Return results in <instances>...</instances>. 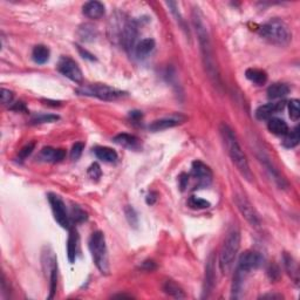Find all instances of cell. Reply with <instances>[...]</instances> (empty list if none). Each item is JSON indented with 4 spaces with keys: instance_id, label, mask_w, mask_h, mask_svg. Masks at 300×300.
<instances>
[{
    "instance_id": "obj_1",
    "label": "cell",
    "mask_w": 300,
    "mask_h": 300,
    "mask_svg": "<svg viewBox=\"0 0 300 300\" xmlns=\"http://www.w3.org/2000/svg\"><path fill=\"white\" fill-rule=\"evenodd\" d=\"M192 21H194V26L195 30H196L198 41H200L203 64H204L206 73H208L209 78L211 79L214 83H216L217 86H220V76L218 67H217L216 65V60H215L210 36H209L208 28H206L204 17H203L202 12H200L198 7H195L194 11H192Z\"/></svg>"
},
{
    "instance_id": "obj_2",
    "label": "cell",
    "mask_w": 300,
    "mask_h": 300,
    "mask_svg": "<svg viewBox=\"0 0 300 300\" xmlns=\"http://www.w3.org/2000/svg\"><path fill=\"white\" fill-rule=\"evenodd\" d=\"M219 130L223 140H224L226 149H228V154L232 160V162L234 163V166L237 167V169H238L240 174L244 176V178H246L248 181H252V171H251L250 166H249L248 158H246L244 151L240 148V144L238 140H237L234 132L225 123L220 124Z\"/></svg>"
},
{
    "instance_id": "obj_3",
    "label": "cell",
    "mask_w": 300,
    "mask_h": 300,
    "mask_svg": "<svg viewBox=\"0 0 300 300\" xmlns=\"http://www.w3.org/2000/svg\"><path fill=\"white\" fill-rule=\"evenodd\" d=\"M240 248V231L237 226H232L226 234L224 244L219 254V266L223 273H229L233 266L234 259Z\"/></svg>"
},
{
    "instance_id": "obj_4",
    "label": "cell",
    "mask_w": 300,
    "mask_h": 300,
    "mask_svg": "<svg viewBox=\"0 0 300 300\" xmlns=\"http://www.w3.org/2000/svg\"><path fill=\"white\" fill-rule=\"evenodd\" d=\"M259 34L278 46H286L291 41V32L287 25L280 19H271L259 27Z\"/></svg>"
},
{
    "instance_id": "obj_5",
    "label": "cell",
    "mask_w": 300,
    "mask_h": 300,
    "mask_svg": "<svg viewBox=\"0 0 300 300\" xmlns=\"http://www.w3.org/2000/svg\"><path fill=\"white\" fill-rule=\"evenodd\" d=\"M88 246L96 267L100 270L101 273L103 274L108 273L109 272L108 250H107L106 237H104L103 232L101 231L93 232L92 236H90L89 238Z\"/></svg>"
},
{
    "instance_id": "obj_6",
    "label": "cell",
    "mask_w": 300,
    "mask_h": 300,
    "mask_svg": "<svg viewBox=\"0 0 300 300\" xmlns=\"http://www.w3.org/2000/svg\"><path fill=\"white\" fill-rule=\"evenodd\" d=\"M76 93L80 95L92 96V98L100 99L103 101H115L118 99L124 98L127 95L126 92L120 89L113 88L107 84H90V86H81L76 89Z\"/></svg>"
},
{
    "instance_id": "obj_7",
    "label": "cell",
    "mask_w": 300,
    "mask_h": 300,
    "mask_svg": "<svg viewBox=\"0 0 300 300\" xmlns=\"http://www.w3.org/2000/svg\"><path fill=\"white\" fill-rule=\"evenodd\" d=\"M58 70L62 75L66 76L67 79L75 82V83L82 84V82H83V75H82L81 68L69 56H62L59 60Z\"/></svg>"
},
{
    "instance_id": "obj_8",
    "label": "cell",
    "mask_w": 300,
    "mask_h": 300,
    "mask_svg": "<svg viewBox=\"0 0 300 300\" xmlns=\"http://www.w3.org/2000/svg\"><path fill=\"white\" fill-rule=\"evenodd\" d=\"M48 202H50L54 218L59 223V225H61L65 229H68L70 225L69 215L67 212L66 204L64 203L62 198L55 194H50L48 195Z\"/></svg>"
},
{
    "instance_id": "obj_9",
    "label": "cell",
    "mask_w": 300,
    "mask_h": 300,
    "mask_svg": "<svg viewBox=\"0 0 300 300\" xmlns=\"http://www.w3.org/2000/svg\"><path fill=\"white\" fill-rule=\"evenodd\" d=\"M234 203H236L237 208L240 211V214L243 215V217L250 223L251 225L254 226V228H259L260 225V219L257 211L254 210V208L249 202V200L245 196H242V195H236L234 197Z\"/></svg>"
},
{
    "instance_id": "obj_10",
    "label": "cell",
    "mask_w": 300,
    "mask_h": 300,
    "mask_svg": "<svg viewBox=\"0 0 300 300\" xmlns=\"http://www.w3.org/2000/svg\"><path fill=\"white\" fill-rule=\"evenodd\" d=\"M263 262H264V258L260 253L256 252V251H245L244 253L240 254L237 268L246 273H250L251 271L260 267L263 265Z\"/></svg>"
},
{
    "instance_id": "obj_11",
    "label": "cell",
    "mask_w": 300,
    "mask_h": 300,
    "mask_svg": "<svg viewBox=\"0 0 300 300\" xmlns=\"http://www.w3.org/2000/svg\"><path fill=\"white\" fill-rule=\"evenodd\" d=\"M191 176L197 181V188H205L211 183V169L202 161H195L191 166Z\"/></svg>"
},
{
    "instance_id": "obj_12",
    "label": "cell",
    "mask_w": 300,
    "mask_h": 300,
    "mask_svg": "<svg viewBox=\"0 0 300 300\" xmlns=\"http://www.w3.org/2000/svg\"><path fill=\"white\" fill-rule=\"evenodd\" d=\"M137 25L136 22L130 20L126 21L123 25L122 32H121V44L123 45V47L126 48L127 50H130L132 48L135 50V41H136L137 38Z\"/></svg>"
},
{
    "instance_id": "obj_13",
    "label": "cell",
    "mask_w": 300,
    "mask_h": 300,
    "mask_svg": "<svg viewBox=\"0 0 300 300\" xmlns=\"http://www.w3.org/2000/svg\"><path fill=\"white\" fill-rule=\"evenodd\" d=\"M285 108V102L282 101V102H270L263 104L257 108L256 110V117L258 120H268L271 118L274 114L280 112Z\"/></svg>"
},
{
    "instance_id": "obj_14",
    "label": "cell",
    "mask_w": 300,
    "mask_h": 300,
    "mask_svg": "<svg viewBox=\"0 0 300 300\" xmlns=\"http://www.w3.org/2000/svg\"><path fill=\"white\" fill-rule=\"evenodd\" d=\"M82 12H83L84 16L89 19H101L104 16V12H106V8H104V5L100 1H88L83 5L82 7Z\"/></svg>"
},
{
    "instance_id": "obj_15",
    "label": "cell",
    "mask_w": 300,
    "mask_h": 300,
    "mask_svg": "<svg viewBox=\"0 0 300 300\" xmlns=\"http://www.w3.org/2000/svg\"><path fill=\"white\" fill-rule=\"evenodd\" d=\"M215 282H216V273H215V256L211 253L208 258V263L205 266V279H204V293L208 296L210 293L212 288L215 286Z\"/></svg>"
},
{
    "instance_id": "obj_16",
    "label": "cell",
    "mask_w": 300,
    "mask_h": 300,
    "mask_svg": "<svg viewBox=\"0 0 300 300\" xmlns=\"http://www.w3.org/2000/svg\"><path fill=\"white\" fill-rule=\"evenodd\" d=\"M65 156H66V151L64 149H54L50 148V147H46L39 154V160L44 161V162L56 163L64 160Z\"/></svg>"
},
{
    "instance_id": "obj_17",
    "label": "cell",
    "mask_w": 300,
    "mask_h": 300,
    "mask_svg": "<svg viewBox=\"0 0 300 300\" xmlns=\"http://www.w3.org/2000/svg\"><path fill=\"white\" fill-rule=\"evenodd\" d=\"M283 259H284V265H285V270L288 273V276L291 277V279L293 280V283L296 285L299 284V267H298V263L296 262V259L291 256L290 253L285 252L284 256H283Z\"/></svg>"
},
{
    "instance_id": "obj_18",
    "label": "cell",
    "mask_w": 300,
    "mask_h": 300,
    "mask_svg": "<svg viewBox=\"0 0 300 300\" xmlns=\"http://www.w3.org/2000/svg\"><path fill=\"white\" fill-rule=\"evenodd\" d=\"M180 123H182V120L180 117H167V118H161V120L154 121L151 124H149V130L156 133V132H162V130L172 128V127L178 126Z\"/></svg>"
},
{
    "instance_id": "obj_19",
    "label": "cell",
    "mask_w": 300,
    "mask_h": 300,
    "mask_svg": "<svg viewBox=\"0 0 300 300\" xmlns=\"http://www.w3.org/2000/svg\"><path fill=\"white\" fill-rule=\"evenodd\" d=\"M114 142L117 143L118 146H122L124 148L137 150L140 149L141 142L140 140L134 135L129 134H118L117 136L114 137Z\"/></svg>"
},
{
    "instance_id": "obj_20",
    "label": "cell",
    "mask_w": 300,
    "mask_h": 300,
    "mask_svg": "<svg viewBox=\"0 0 300 300\" xmlns=\"http://www.w3.org/2000/svg\"><path fill=\"white\" fill-rule=\"evenodd\" d=\"M267 128L272 134L278 135V136H285L290 132L287 123L279 117L268 118Z\"/></svg>"
},
{
    "instance_id": "obj_21",
    "label": "cell",
    "mask_w": 300,
    "mask_h": 300,
    "mask_svg": "<svg viewBox=\"0 0 300 300\" xmlns=\"http://www.w3.org/2000/svg\"><path fill=\"white\" fill-rule=\"evenodd\" d=\"M288 93H290V87L287 84L282 83V82H276L267 88V98L270 100H278V99L286 96Z\"/></svg>"
},
{
    "instance_id": "obj_22",
    "label": "cell",
    "mask_w": 300,
    "mask_h": 300,
    "mask_svg": "<svg viewBox=\"0 0 300 300\" xmlns=\"http://www.w3.org/2000/svg\"><path fill=\"white\" fill-rule=\"evenodd\" d=\"M155 48V41L154 39H143L140 42H137V45L135 46V55L137 56L138 59H143L146 58L147 55H149L150 53L154 50Z\"/></svg>"
},
{
    "instance_id": "obj_23",
    "label": "cell",
    "mask_w": 300,
    "mask_h": 300,
    "mask_svg": "<svg viewBox=\"0 0 300 300\" xmlns=\"http://www.w3.org/2000/svg\"><path fill=\"white\" fill-rule=\"evenodd\" d=\"M95 156L106 163H113L117 160V152L108 147H96L94 149Z\"/></svg>"
},
{
    "instance_id": "obj_24",
    "label": "cell",
    "mask_w": 300,
    "mask_h": 300,
    "mask_svg": "<svg viewBox=\"0 0 300 300\" xmlns=\"http://www.w3.org/2000/svg\"><path fill=\"white\" fill-rule=\"evenodd\" d=\"M78 233L74 229L69 231V237L67 240V256H68L69 263H74L76 258V250H78Z\"/></svg>"
},
{
    "instance_id": "obj_25",
    "label": "cell",
    "mask_w": 300,
    "mask_h": 300,
    "mask_svg": "<svg viewBox=\"0 0 300 300\" xmlns=\"http://www.w3.org/2000/svg\"><path fill=\"white\" fill-rule=\"evenodd\" d=\"M245 76L248 80H250L253 83L258 84V86H263V84L266 83L267 81V74L266 72L262 69H257V68H249L246 69Z\"/></svg>"
},
{
    "instance_id": "obj_26",
    "label": "cell",
    "mask_w": 300,
    "mask_h": 300,
    "mask_svg": "<svg viewBox=\"0 0 300 300\" xmlns=\"http://www.w3.org/2000/svg\"><path fill=\"white\" fill-rule=\"evenodd\" d=\"M32 58L36 64H46L48 59H50V50H48L46 46H44V45H36V46L33 48Z\"/></svg>"
},
{
    "instance_id": "obj_27",
    "label": "cell",
    "mask_w": 300,
    "mask_h": 300,
    "mask_svg": "<svg viewBox=\"0 0 300 300\" xmlns=\"http://www.w3.org/2000/svg\"><path fill=\"white\" fill-rule=\"evenodd\" d=\"M79 36H80L82 41H94L96 36H98V31H96V28L93 25L84 24L79 28Z\"/></svg>"
},
{
    "instance_id": "obj_28",
    "label": "cell",
    "mask_w": 300,
    "mask_h": 300,
    "mask_svg": "<svg viewBox=\"0 0 300 300\" xmlns=\"http://www.w3.org/2000/svg\"><path fill=\"white\" fill-rule=\"evenodd\" d=\"M163 290L167 294L174 297V298H177V299L185 298V293L183 292L182 288L178 286L176 283L172 282V280H167V282L164 283Z\"/></svg>"
},
{
    "instance_id": "obj_29",
    "label": "cell",
    "mask_w": 300,
    "mask_h": 300,
    "mask_svg": "<svg viewBox=\"0 0 300 300\" xmlns=\"http://www.w3.org/2000/svg\"><path fill=\"white\" fill-rule=\"evenodd\" d=\"M56 286H58V264H56V258L54 257L52 265H50V294L48 298L52 299L54 297Z\"/></svg>"
},
{
    "instance_id": "obj_30",
    "label": "cell",
    "mask_w": 300,
    "mask_h": 300,
    "mask_svg": "<svg viewBox=\"0 0 300 300\" xmlns=\"http://www.w3.org/2000/svg\"><path fill=\"white\" fill-rule=\"evenodd\" d=\"M300 141V134H299V127L297 126L292 132H288L286 135H285L284 141H283V144L286 148H294L299 144Z\"/></svg>"
},
{
    "instance_id": "obj_31",
    "label": "cell",
    "mask_w": 300,
    "mask_h": 300,
    "mask_svg": "<svg viewBox=\"0 0 300 300\" xmlns=\"http://www.w3.org/2000/svg\"><path fill=\"white\" fill-rule=\"evenodd\" d=\"M188 206L194 210H203V209H208L211 206V203L208 200H203V198L191 196L188 200Z\"/></svg>"
},
{
    "instance_id": "obj_32",
    "label": "cell",
    "mask_w": 300,
    "mask_h": 300,
    "mask_svg": "<svg viewBox=\"0 0 300 300\" xmlns=\"http://www.w3.org/2000/svg\"><path fill=\"white\" fill-rule=\"evenodd\" d=\"M288 113H290L291 120L298 121L300 117V102L297 99H292L288 102Z\"/></svg>"
},
{
    "instance_id": "obj_33",
    "label": "cell",
    "mask_w": 300,
    "mask_h": 300,
    "mask_svg": "<svg viewBox=\"0 0 300 300\" xmlns=\"http://www.w3.org/2000/svg\"><path fill=\"white\" fill-rule=\"evenodd\" d=\"M59 120L58 115H53V114H39L34 116L32 118V123L33 124H40V123H50V122H55V121Z\"/></svg>"
},
{
    "instance_id": "obj_34",
    "label": "cell",
    "mask_w": 300,
    "mask_h": 300,
    "mask_svg": "<svg viewBox=\"0 0 300 300\" xmlns=\"http://www.w3.org/2000/svg\"><path fill=\"white\" fill-rule=\"evenodd\" d=\"M124 214H126L127 220H128L130 226H133V228H136L137 224H138V217L136 215V211H135L134 209L132 208V206L127 205L126 208H124Z\"/></svg>"
},
{
    "instance_id": "obj_35",
    "label": "cell",
    "mask_w": 300,
    "mask_h": 300,
    "mask_svg": "<svg viewBox=\"0 0 300 300\" xmlns=\"http://www.w3.org/2000/svg\"><path fill=\"white\" fill-rule=\"evenodd\" d=\"M72 218L75 223H82L87 220V214L79 206H73L72 209Z\"/></svg>"
},
{
    "instance_id": "obj_36",
    "label": "cell",
    "mask_w": 300,
    "mask_h": 300,
    "mask_svg": "<svg viewBox=\"0 0 300 300\" xmlns=\"http://www.w3.org/2000/svg\"><path fill=\"white\" fill-rule=\"evenodd\" d=\"M84 148V144L82 142H78L75 143L74 146L72 147V150H70V157H72V160H79L80 156L82 155V151H83Z\"/></svg>"
},
{
    "instance_id": "obj_37",
    "label": "cell",
    "mask_w": 300,
    "mask_h": 300,
    "mask_svg": "<svg viewBox=\"0 0 300 300\" xmlns=\"http://www.w3.org/2000/svg\"><path fill=\"white\" fill-rule=\"evenodd\" d=\"M101 168L98 163H93L88 168V175L92 180H99L101 177Z\"/></svg>"
},
{
    "instance_id": "obj_38",
    "label": "cell",
    "mask_w": 300,
    "mask_h": 300,
    "mask_svg": "<svg viewBox=\"0 0 300 300\" xmlns=\"http://www.w3.org/2000/svg\"><path fill=\"white\" fill-rule=\"evenodd\" d=\"M0 99H1L2 104L11 103L13 100V93L8 89L1 88V89H0Z\"/></svg>"
},
{
    "instance_id": "obj_39",
    "label": "cell",
    "mask_w": 300,
    "mask_h": 300,
    "mask_svg": "<svg viewBox=\"0 0 300 300\" xmlns=\"http://www.w3.org/2000/svg\"><path fill=\"white\" fill-rule=\"evenodd\" d=\"M33 149H34V143L27 144V146H25L24 148L19 151V157H20L21 160H25V158L28 157L31 154H32Z\"/></svg>"
},
{
    "instance_id": "obj_40",
    "label": "cell",
    "mask_w": 300,
    "mask_h": 300,
    "mask_svg": "<svg viewBox=\"0 0 300 300\" xmlns=\"http://www.w3.org/2000/svg\"><path fill=\"white\" fill-rule=\"evenodd\" d=\"M267 274H268V277H270L271 280H277L280 276L279 268L277 267L276 265H271L267 270Z\"/></svg>"
},
{
    "instance_id": "obj_41",
    "label": "cell",
    "mask_w": 300,
    "mask_h": 300,
    "mask_svg": "<svg viewBox=\"0 0 300 300\" xmlns=\"http://www.w3.org/2000/svg\"><path fill=\"white\" fill-rule=\"evenodd\" d=\"M157 198H158V194H157V192H155V191L149 192L148 196H147V198H146L147 204H149V205L155 204V203H156V200H157Z\"/></svg>"
},
{
    "instance_id": "obj_42",
    "label": "cell",
    "mask_w": 300,
    "mask_h": 300,
    "mask_svg": "<svg viewBox=\"0 0 300 300\" xmlns=\"http://www.w3.org/2000/svg\"><path fill=\"white\" fill-rule=\"evenodd\" d=\"M78 47V50L79 52H80V54L83 56V58H86V59H88V60H90V61H94V60H96V58L94 55L92 54V53H89L88 50H83V48L82 47H80V46H76Z\"/></svg>"
},
{
    "instance_id": "obj_43",
    "label": "cell",
    "mask_w": 300,
    "mask_h": 300,
    "mask_svg": "<svg viewBox=\"0 0 300 300\" xmlns=\"http://www.w3.org/2000/svg\"><path fill=\"white\" fill-rule=\"evenodd\" d=\"M283 298H284V297L278 293H266L260 297V299H283Z\"/></svg>"
},
{
    "instance_id": "obj_44",
    "label": "cell",
    "mask_w": 300,
    "mask_h": 300,
    "mask_svg": "<svg viewBox=\"0 0 300 300\" xmlns=\"http://www.w3.org/2000/svg\"><path fill=\"white\" fill-rule=\"evenodd\" d=\"M180 182H181V189H182V190H184L186 184H188V182H189V176H188V175H185V174L181 175V176H180Z\"/></svg>"
},
{
    "instance_id": "obj_45",
    "label": "cell",
    "mask_w": 300,
    "mask_h": 300,
    "mask_svg": "<svg viewBox=\"0 0 300 300\" xmlns=\"http://www.w3.org/2000/svg\"><path fill=\"white\" fill-rule=\"evenodd\" d=\"M129 117L132 118L133 121H140L142 118V113L141 112H132L129 114Z\"/></svg>"
},
{
    "instance_id": "obj_46",
    "label": "cell",
    "mask_w": 300,
    "mask_h": 300,
    "mask_svg": "<svg viewBox=\"0 0 300 300\" xmlns=\"http://www.w3.org/2000/svg\"><path fill=\"white\" fill-rule=\"evenodd\" d=\"M155 267H156V266H155L154 262H144L142 264V268H146L147 271H152Z\"/></svg>"
}]
</instances>
